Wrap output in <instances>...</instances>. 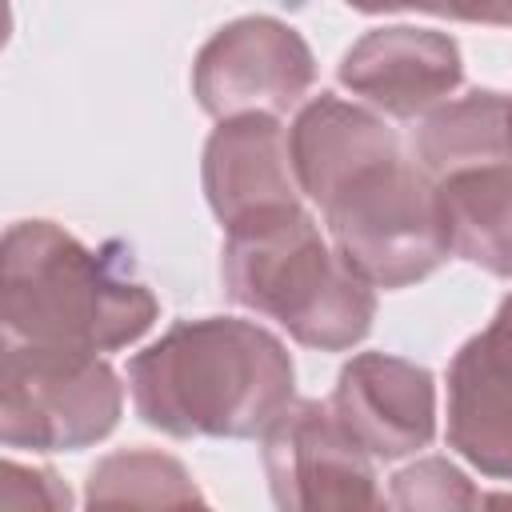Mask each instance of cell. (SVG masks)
I'll return each mask as SVG.
<instances>
[{"label": "cell", "instance_id": "cell-6", "mask_svg": "<svg viewBox=\"0 0 512 512\" xmlns=\"http://www.w3.org/2000/svg\"><path fill=\"white\" fill-rule=\"evenodd\" d=\"M312 80L308 48L292 28L272 20H244L220 32L200 56L196 88L208 112H228L248 100H268L288 108L300 88Z\"/></svg>", "mask_w": 512, "mask_h": 512}, {"label": "cell", "instance_id": "cell-5", "mask_svg": "<svg viewBox=\"0 0 512 512\" xmlns=\"http://www.w3.org/2000/svg\"><path fill=\"white\" fill-rule=\"evenodd\" d=\"M448 436L492 476H512V296L448 376Z\"/></svg>", "mask_w": 512, "mask_h": 512}, {"label": "cell", "instance_id": "cell-10", "mask_svg": "<svg viewBox=\"0 0 512 512\" xmlns=\"http://www.w3.org/2000/svg\"><path fill=\"white\" fill-rule=\"evenodd\" d=\"M436 200L448 248L500 276H512V172L496 168V160L452 172Z\"/></svg>", "mask_w": 512, "mask_h": 512}, {"label": "cell", "instance_id": "cell-4", "mask_svg": "<svg viewBox=\"0 0 512 512\" xmlns=\"http://www.w3.org/2000/svg\"><path fill=\"white\" fill-rule=\"evenodd\" d=\"M28 240V256L8 244V268L28 272V320L12 324L8 332H28L52 348H112L140 336L156 304L140 284L116 280L92 252L60 236L56 228L32 224L20 228Z\"/></svg>", "mask_w": 512, "mask_h": 512}, {"label": "cell", "instance_id": "cell-8", "mask_svg": "<svg viewBox=\"0 0 512 512\" xmlns=\"http://www.w3.org/2000/svg\"><path fill=\"white\" fill-rule=\"evenodd\" d=\"M340 76L388 112L408 116L440 100V92H448L460 80V60L456 48L440 36L392 28L368 36L356 52H348Z\"/></svg>", "mask_w": 512, "mask_h": 512}, {"label": "cell", "instance_id": "cell-7", "mask_svg": "<svg viewBox=\"0 0 512 512\" xmlns=\"http://www.w3.org/2000/svg\"><path fill=\"white\" fill-rule=\"evenodd\" d=\"M336 412L356 444L380 456H400L432 436V380L424 368L360 356L340 376Z\"/></svg>", "mask_w": 512, "mask_h": 512}, {"label": "cell", "instance_id": "cell-9", "mask_svg": "<svg viewBox=\"0 0 512 512\" xmlns=\"http://www.w3.org/2000/svg\"><path fill=\"white\" fill-rule=\"evenodd\" d=\"M208 196L228 224L272 204H296L280 172V132L268 116L232 120L212 136Z\"/></svg>", "mask_w": 512, "mask_h": 512}, {"label": "cell", "instance_id": "cell-11", "mask_svg": "<svg viewBox=\"0 0 512 512\" xmlns=\"http://www.w3.org/2000/svg\"><path fill=\"white\" fill-rule=\"evenodd\" d=\"M356 8H368V12H380V8H404V4H416V8H432V0H348Z\"/></svg>", "mask_w": 512, "mask_h": 512}, {"label": "cell", "instance_id": "cell-1", "mask_svg": "<svg viewBox=\"0 0 512 512\" xmlns=\"http://www.w3.org/2000/svg\"><path fill=\"white\" fill-rule=\"evenodd\" d=\"M132 392L144 420L176 436H248L288 404L292 364L284 348L252 324H180L132 360Z\"/></svg>", "mask_w": 512, "mask_h": 512}, {"label": "cell", "instance_id": "cell-2", "mask_svg": "<svg viewBox=\"0 0 512 512\" xmlns=\"http://www.w3.org/2000/svg\"><path fill=\"white\" fill-rule=\"evenodd\" d=\"M224 256L232 300L280 316L296 340L344 348L368 332L372 296L348 264H332L312 220L300 216L296 204L240 216Z\"/></svg>", "mask_w": 512, "mask_h": 512}, {"label": "cell", "instance_id": "cell-3", "mask_svg": "<svg viewBox=\"0 0 512 512\" xmlns=\"http://www.w3.org/2000/svg\"><path fill=\"white\" fill-rule=\"evenodd\" d=\"M320 204L328 208L340 260L384 288L420 280L448 252L440 200L400 160L396 140L340 176Z\"/></svg>", "mask_w": 512, "mask_h": 512}]
</instances>
